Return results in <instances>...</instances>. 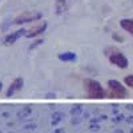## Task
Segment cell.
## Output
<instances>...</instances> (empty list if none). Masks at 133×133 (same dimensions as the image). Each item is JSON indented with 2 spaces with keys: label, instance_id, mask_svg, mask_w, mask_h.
I'll return each mask as SVG.
<instances>
[{
  "label": "cell",
  "instance_id": "obj_1",
  "mask_svg": "<svg viewBox=\"0 0 133 133\" xmlns=\"http://www.w3.org/2000/svg\"><path fill=\"white\" fill-rule=\"evenodd\" d=\"M84 89L89 98H104L107 97V91L103 85L93 79H85L84 80Z\"/></svg>",
  "mask_w": 133,
  "mask_h": 133
},
{
  "label": "cell",
  "instance_id": "obj_2",
  "mask_svg": "<svg viewBox=\"0 0 133 133\" xmlns=\"http://www.w3.org/2000/svg\"><path fill=\"white\" fill-rule=\"evenodd\" d=\"M128 96V89L117 80H109L108 81V89L107 97L112 98H125Z\"/></svg>",
  "mask_w": 133,
  "mask_h": 133
},
{
  "label": "cell",
  "instance_id": "obj_3",
  "mask_svg": "<svg viewBox=\"0 0 133 133\" xmlns=\"http://www.w3.org/2000/svg\"><path fill=\"white\" fill-rule=\"evenodd\" d=\"M109 61L112 63L113 65L121 68V69L128 68V65H129V61H128V59L125 57V55L121 53V52H117V51L109 55Z\"/></svg>",
  "mask_w": 133,
  "mask_h": 133
},
{
  "label": "cell",
  "instance_id": "obj_4",
  "mask_svg": "<svg viewBox=\"0 0 133 133\" xmlns=\"http://www.w3.org/2000/svg\"><path fill=\"white\" fill-rule=\"evenodd\" d=\"M41 17V14L36 12V14H33V12H25L23 15H20L16 20H15V23L16 24H21V23H28V21H35V20H39Z\"/></svg>",
  "mask_w": 133,
  "mask_h": 133
},
{
  "label": "cell",
  "instance_id": "obj_5",
  "mask_svg": "<svg viewBox=\"0 0 133 133\" xmlns=\"http://www.w3.org/2000/svg\"><path fill=\"white\" fill-rule=\"evenodd\" d=\"M23 79L21 77H17V79H15L14 81H12V84L9 85V88H8V91H7V93H5V96L7 97H11L15 92H17V91H20L21 88H23Z\"/></svg>",
  "mask_w": 133,
  "mask_h": 133
},
{
  "label": "cell",
  "instance_id": "obj_6",
  "mask_svg": "<svg viewBox=\"0 0 133 133\" xmlns=\"http://www.w3.org/2000/svg\"><path fill=\"white\" fill-rule=\"evenodd\" d=\"M47 28V23H43V24H39V25H35L32 27L31 29L25 31V36L27 37H35V36H39L40 33H43Z\"/></svg>",
  "mask_w": 133,
  "mask_h": 133
},
{
  "label": "cell",
  "instance_id": "obj_7",
  "mask_svg": "<svg viewBox=\"0 0 133 133\" xmlns=\"http://www.w3.org/2000/svg\"><path fill=\"white\" fill-rule=\"evenodd\" d=\"M25 36V29H20V31H16V32H14V33H11V35H8L7 37H5V44L7 45H9V44H14L20 36Z\"/></svg>",
  "mask_w": 133,
  "mask_h": 133
},
{
  "label": "cell",
  "instance_id": "obj_8",
  "mask_svg": "<svg viewBox=\"0 0 133 133\" xmlns=\"http://www.w3.org/2000/svg\"><path fill=\"white\" fill-rule=\"evenodd\" d=\"M120 27L125 32L133 35V19H123L120 21Z\"/></svg>",
  "mask_w": 133,
  "mask_h": 133
},
{
  "label": "cell",
  "instance_id": "obj_9",
  "mask_svg": "<svg viewBox=\"0 0 133 133\" xmlns=\"http://www.w3.org/2000/svg\"><path fill=\"white\" fill-rule=\"evenodd\" d=\"M66 7H68V0H56V2H55V8H56L57 14L65 12Z\"/></svg>",
  "mask_w": 133,
  "mask_h": 133
},
{
  "label": "cell",
  "instance_id": "obj_10",
  "mask_svg": "<svg viewBox=\"0 0 133 133\" xmlns=\"http://www.w3.org/2000/svg\"><path fill=\"white\" fill-rule=\"evenodd\" d=\"M59 59L61 61H73V60H76V55L73 52H64V53L59 55Z\"/></svg>",
  "mask_w": 133,
  "mask_h": 133
},
{
  "label": "cell",
  "instance_id": "obj_11",
  "mask_svg": "<svg viewBox=\"0 0 133 133\" xmlns=\"http://www.w3.org/2000/svg\"><path fill=\"white\" fill-rule=\"evenodd\" d=\"M124 83H125V85H128L129 88H133V75L127 76L125 79H124Z\"/></svg>",
  "mask_w": 133,
  "mask_h": 133
},
{
  "label": "cell",
  "instance_id": "obj_12",
  "mask_svg": "<svg viewBox=\"0 0 133 133\" xmlns=\"http://www.w3.org/2000/svg\"><path fill=\"white\" fill-rule=\"evenodd\" d=\"M29 113H31V108H25L23 112H20V113H19V117L21 118V117H24V116H27V115H29Z\"/></svg>",
  "mask_w": 133,
  "mask_h": 133
},
{
  "label": "cell",
  "instance_id": "obj_13",
  "mask_svg": "<svg viewBox=\"0 0 133 133\" xmlns=\"http://www.w3.org/2000/svg\"><path fill=\"white\" fill-rule=\"evenodd\" d=\"M55 133H63V130L60 129V130H56V132H55Z\"/></svg>",
  "mask_w": 133,
  "mask_h": 133
},
{
  "label": "cell",
  "instance_id": "obj_14",
  "mask_svg": "<svg viewBox=\"0 0 133 133\" xmlns=\"http://www.w3.org/2000/svg\"><path fill=\"white\" fill-rule=\"evenodd\" d=\"M2 88H3V85H2V83H0V91H2Z\"/></svg>",
  "mask_w": 133,
  "mask_h": 133
}]
</instances>
